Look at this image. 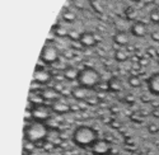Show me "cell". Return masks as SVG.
Listing matches in <instances>:
<instances>
[{
	"label": "cell",
	"mask_w": 159,
	"mask_h": 155,
	"mask_svg": "<svg viewBox=\"0 0 159 155\" xmlns=\"http://www.w3.org/2000/svg\"><path fill=\"white\" fill-rule=\"evenodd\" d=\"M71 140L76 146L87 149V148L93 146V144L98 140V135L93 127L83 125V126L76 127L74 130Z\"/></svg>",
	"instance_id": "cell-1"
},
{
	"label": "cell",
	"mask_w": 159,
	"mask_h": 155,
	"mask_svg": "<svg viewBox=\"0 0 159 155\" xmlns=\"http://www.w3.org/2000/svg\"><path fill=\"white\" fill-rule=\"evenodd\" d=\"M48 135V127L45 122H37L32 121L24 127V137L27 141L36 144L39 141H43Z\"/></svg>",
	"instance_id": "cell-2"
},
{
	"label": "cell",
	"mask_w": 159,
	"mask_h": 155,
	"mask_svg": "<svg viewBox=\"0 0 159 155\" xmlns=\"http://www.w3.org/2000/svg\"><path fill=\"white\" fill-rule=\"evenodd\" d=\"M78 85L84 86L89 90L94 89L96 86L99 85L101 83V75L99 73L94 69V68H90L87 66L82 70H79V75H78Z\"/></svg>",
	"instance_id": "cell-3"
},
{
	"label": "cell",
	"mask_w": 159,
	"mask_h": 155,
	"mask_svg": "<svg viewBox=\"0 0 159 155\" xmlns=\"http://www.w3.org/2000/svg\"><path fill=\"white\" fill-rule=\"evenodd\" d=\"M51 107L43 104V103H36L31 108V117L37 122H46L51 117Z\"/></svg>",
	"instance_id": "cell-4"
},
{
	"label": "cell",
	"mask_w": 159,
	"mask_h": 155,
	"mask_svg": "<svg viewBox=\"0 0 159 155\" xmlns=\"http://www.w3.org/2000/svg\"><path fill=\"white\" fill-rule=\"evenodd\" d=\"M59 50L56 48V46L54 45H46L42 51H41V60L47 64V65H51V64H55L59 60Z\"/></svg>",
	"instance_id": "cell-5"
},
{
	"label": "cell",
	"mask_w": 159,
	"mask_h": 155,
	"mask_svg": "<svg viewBox=\"0 0 159 155\" xmlns=\"http://www.w3.org/2000/svg\"><path fill=\"white\" fill-rule=\"evenodd\" d=\"M110 151H111V145L104 139H98L92 146V154L93 155H108Z\"/></svg>",
	"instance_id": "cell-6"
},
{
	"label": "cell",
	"mask_w": 159,
	"mask_h": 155,
	"mask_svg": "<svg viewBox=\"0 0 159 155\" xmlns=\"http://www.w3.org/2000/svg\"><path fill=\"white\" fill-rule=\"evenodd\" d=\"M51 109H52V112H55V113H57V114H64V113L70 112L71 108H70L69 103L66 102L62 97H60V98H57L56 100L52 102Z\"/></svg>",
	"instance_id": "cell-7"
},
{
	"label": "cell",
	"mask_w": 159,
	"mask_h": 155,
	"mask_svg": "<svg viewBox=\"0 0 159 155\" xmlns=\"http://www.w3.org/2000/svg\"><path fill=\"white\" fill-rule=\"evenodd\" d=\"M33 78H34V82L38 83V84H47V83L51 80L52 75H51V73L47 71L46 69L38 66V68H36V71H34Z\"/></svg>",
	"instance_id": "cell-8"
},
{
	"label": "cell",
	"mask_w": 159,
	"mask_h": 155,
	"mask_svg": "<svg viewBox=\"0 0 159 155\" xmlns=\"http://www.w3.org/2000/svg\"><path fill=\"white\" fill-rule=\"evenodd\" d=\"M131 33L134 34L135 37H145L148 33V27H147V24H145L144 22L141 20H136L134 22V24L131 25Z\"/></svg>",
	"instance_id": "cell-9"
},
{
	"label": "cell",
	"mask_w": 159,
	"mask_h": 155,
	"mask_svg": "<svg viewBox=\"0 0 159 155\" xmlns=\"http://www.w3.org/2000/svg\"><path fill=\"white\" fill-rule=\"evenodd\" d=\"M147 84H148V89H149L150 94L159 97V73L152 74L149 76Z\"/></svg>",
	"instance_id": "cell-10"
},
{
	"label": "cell",
	"mask_w": 159,
	"mask_h": 155,
	"mask_svg": "<svg viewBox=\"0 0 159 155\" xmlns=\"http://www.w3.org/2000/svg\"><path fill=\"white\" fill-rule=\"evenodd\" d=\"M79 43L83 47H93L97 43L96 36L90 32H83L79 34Z\"/></svg>",
	"instance_id": "cell-11"
},
{
	"label": "cell",
	"mask_w": 159,
	"mask_h": 155,
	"mask_svg": "<svg viewBox=\"0 0 159 155\" xmlns=\"http://www.w3.org/2000/svg\"><path fill=\"white\" fill-rule=\"evenodd\" d=\"M88 95H89V89H87L84 86L76 85L71 89V97L76 100H84L88 98Z\"/></svg>",
	"instance_id": "cell-12"
},
{
	"label": "cell",
	"mask_w": 159,
	"mask_h": 155,
	"mask_svg": "<svg viewBox=\"0 0 159 155\" xmlns=\"http://www.w3.org/2000/svg\"><path fill=\"white\" fill-rule=\"evenodd\" d=\"M113 42L116 45H118L120 47H125L130 42V37H129V34L125 31H118L113 36Z\"/></svg>",
	"instance_id": "cell-13"
},
{
	"label": "cell",
	"mask_w": 159,
	"mask_h": 155,
	"mask_svg": "<svg viewBox=\"0 0 159 155\" xmlns=\"http://www.w3.org/2000/svg\"><path fill=\"white\" fill-rule=\"evenodd\" d=\"M60 97L61 95L59 94V92L56 89H54V88H45L41 92L42 100H51V102H54V100H56Z\"/></svg>",
	"instance_id": "cell-14"
},
{
	"label": "cell",
	"mask_w": 159,
	"mask_h": 155,
	"mask_svg": "<svg viewBox=\"0 0 159 155\" xmlns=\"http://www.w3.org/2000/svg\"><path fill=\"white\" fill-rule=\"evenodd\" d=\"M107 88H108V90H111L113 93H118L122 90V82L118 79V78H111L107 83Z\"/></svg>",
	"instance_id": "cell-15"
},
{
	"label": "cell",
	"mask_w": 159,
	"mask_h": 155,
	"mask_svg": "<svg viewBox=\"0 0 159 155\" xmlns=\"http://www.w3.org/2000/svg\"><path fill=\"white\" fill-rule=\"evenodd\" d=\"M78 75H79V70L74 66H68L64 70V78L69 82L78 80Z\"/></svg>",
	"instance_id": "cell-16"
},
{
	"label": "cell",
	"mask_w": 159,
	"mask_h": 155,
	"mask_svg": "<svg viewBox=\"0 0 159 155\" xmlns=\"http://www.w3.org/2000/svg\"><path fill=\"white\" fill-rule=\"evenodd\" d=\"M129 59V54L127 51L124 50V48H118L117 51H115V60L118 61V62H124Z\"/></svg>",
	"instance_id": "cell-17"
},
{
	"label": "cell",
	"mask_w": 159,
	"mask_h": 155,
	"mask_svg": "<svg viewBox=\"0 0 159 155\" xmlns=\"http://www.w3.org/2000/svg\"><path fill=\"white\" fill-rule=\"evenodd\" d=\"M129 85H131L132 88H140L141 86V79L139 75H130L129 76Z\"/></svg>",
	"instance_id": "cell-18"
},
{
	"label": "cell",
	"mask_w": 159,
	"mask_h": 155,
	"mask_svg": "<svg viewBox=\"0 0 159 155\" xmlns=\"http://www.w3.org/2000/svg\"><path fill=\"white\" fill-rule=\"evenodd\" d=\"M55 34L59 36V37H65V36H69V31L66 29L64 25H60V24H56V27L54 29Z\"/></svg>",
	"instance_id": "cell-19"
},
{
	"label": "cell",
	"mask_w": 159,
	"mask_h": 155,
	"mask_svg": "<svg viewBox=\"0 0 159 155\" xmlns=\"http://www.w3.org/2000/svg\"><path fill=\"white\" fill-rule=\"evenodd\" d=\"M75 18H76V16L74 14V11H71V10H65L62 13V19L65 22H74Z\"/></svg>",
	"instance_id": "cell-20"
},
{
	"label": "cell",
	"mask_w": 159,
	"mask_h": 155,
	"mask_svg": "<svg viewBox=\"0 0 159 155\" xmlns=\"http://www.w3.org/2000/svg\"><path fill=\"white\" fill-rule=\"evenodd\" d=\"M125 14H126V18L129 19V20H134L135 18H136V16H138V11L134 9V8H127L126 9V11H125Z\"/></svg>",
	"instance_id": "cell-21"
},
{
	"label": "cell",
	"mask_w": 159,
	"mask_h": 155,
	"mask_svg": "<svg viewBox=\"0 0 159 155\" xmlns=\"http://www.w3.org/2000/svg\"><path fill=\"white\" fill-rule=\"evenodd\" d=\"M149 18H150V20H152L154 24H159V10H158V9L152 10L150 14H149Z\"/></svg>",
	"instance_id": "cell-22"
},
{
	"label": "cell",
	"mask_w": 159,
	"mask_h": 155,
	"mask_svg": "<svg viewBox=\"0 0 159 155\" xmlns=\"http://www.w3.org/2000/svg\"><path fill=\"white\" fill-rule=\"evenodd\" d=\"M152 40L153 41H155V42H159V28H157V29H154L153 32H152Z\"/></svg>",
	"instance_id": "cell-23"
},
{
	"label": "cell",
	"mask_w": 159,
	"mask_h": 155,
	"mask_svg": "<svg viewBox=\"0 0 159 155\" xmlns=\"http://www.w3.org/2000/svg\"><path fill=\"white\" fill-rule=\"evenodd\" d=\"M148 130H149V132L150 134H157V132H159V127H158V125H149V127H148Z\"/></svg>",
	"instance_id": "cell-24"
},
{
	"label": "cell",
	"mask_w": 159,
	"mask_h": 155,
	"mask_svg": "<svg viewBox=\"0 0 159 155\" xmlns=\"http://www.w3.org/2000/svg\"><path fill=\"white\" fill-rule=\"evenodd\" d=\"M69 37L71 40H75V41H79V36L76 32H69Z\"/></svg>",
	"instance_id": "cell-25"
},
{
	"label": "cell",
	"mask_w": 159,
	"mask_h": 155,
	"mask_svg": "<svg viewBox=\"0 0 159 155\" xmlns=\"http://www.w3.org/2000/svg\"><path fill=\"white\" fill-rule=\"evenodd\" d=\"M136 2H138V0H136Z\"/></svg>",
	"instance_id": "cell-26"
}]
</instances>
